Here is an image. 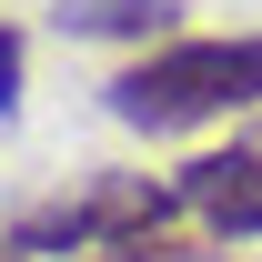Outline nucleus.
Returning a JSON list of instances; mask_svg holds the SVG:
<instances>
[{
    "label": "nucleus",
    "instance_id": "7",
    "mask_svg": "<svg viewBox=\"0 0 262 262\" xmlns=\"http://www.w3.org/2000/svg\"><path fill=\"white\" fill-rule=\"evenodd\" d=\"M20 101H31V31L0 10V121H20Z\"/></svg>",
    "mask_w": 262,
    "mask_h": 262
},
{
    "label": "nucleus",
    "instance_id": "5",
    "mask_svg": "<svg viewBox=\"0 0 262 262\" xmlns=\"http://www.w3.org/2000/svg\"><path fill=\"white\" fill-rule=\"evenodd\" d=\"M91 212H101V242H131V232H171V222H192L171 171H101V182H91Z\"/></svg>",
    "mask_w": 262,
    "mask_h": 262
},
{
    "label": "nucleus",
    "instance_id": "2",
    "mask_svg": "<svg viewBox=\"0 0 262 262\" xmlns=\"http://www.w3.org/2000/svg\"><path fill=\"white\" fill-rule=\"evenodd\" d=\"M182 182V212H192V232H212L222 252H242V242H262V141H202L192 162L171 171Z\"/></svg>",
    "mask_w": 262,
    "mask_h": 262
},
{
    "label": "nucleus",
    "instance_id": "1",
    "mask_svg": "<svg viewBox=\"0 0 262 262\" xmlns=\"http://www.w3.org/2000/svg\"><path fill=\"white\" fill-rule=\"evenodd\" d=\"M101 111L141 141H192L212 121L262 111V31H171L101 81Z\"/></svg>",
    "mask_w": 262,
    "mask_h": 262
},
{
    "label": "nucleus",
    "instance_id": "6",
    "mask_svg": "<svg viewBox=\"0 0 262 262\" xmlns=\"http://www.w3.org/2000/svg\"><path fill=\"white\" fill-rule=\"evenodd\" d=\"M81 262H232V252L212 242V232H182V222H171V232H131V242H91Z\"/></svg>",
    "mask_w": 262,
    "mask_h": 262
},
{
    "label": "nucleus",
    "instance_id": "8",
    "mask_svg": "<svg viewBox=\"0 0 262 262\" xmlns=\"http://www.w3.org/2000/svg\"><path fill=\"white\" fill-rule=\"evenodd\" d=\"M0 262H20V252H10V232H0Z\"/></svg>",
    "mask_w": 262,
    "mask_h": 262
},
{
    "label": "nucleus",
    "instance_id": "4",
    "mask_svg": "<svg viewBox=\"0 0 262 262\" xmlns=\"http://www.w3.org/2000/svg\"><path fill=\"white\" fill-rule=\"evenodd\" d=\"M91 242H101L91 182H81V192H40V202H20V212H10V252H20V262H81Z\"/></svg>",
    "mask_w": 262,
    "mask_h": 262
},
{
    "label": "nucleus",
    "instance_id": "3",
    "mask_svg": "<svg viewBox=\"0 0 262 262\" xmlns=\"http://www.w3.org/2000/svg\"><path fill=\"white\" fill-rule=\"evenodd\" d=\"M192 0H51V31L61 40H91V51H151V40H171V31H192L182 20Z\"/></svg>",
    "mask_w": 262,
    "mask_h": 262
}]
</instances>
